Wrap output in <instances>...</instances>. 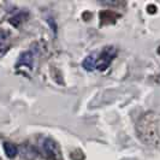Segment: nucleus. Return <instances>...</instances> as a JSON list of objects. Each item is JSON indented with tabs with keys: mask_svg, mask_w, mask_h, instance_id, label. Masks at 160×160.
<instances>
[{
	"mask_svg": "<svg viewBox=\"0 0 160 160\" xmlns=\"http://www.w3.org/2000/svg\"><path fill=\"white\" fill-rule=\"evenodd\" d=\"M117 56V49L113 46H105L100 52L99 58H96V69L99 71H105L112 63L114 57Z\"/></svg>",
	"mask_w": 160,
	"mask_h": 160,
	"instance_id": "nucleus-1",
	"label": "nucleus"
},
{
	"mask_svg": "<svg viewBox=\"0 0 160 160\" xmlns=\"http://www.w3.org/2000/svg\"><path fill=\"white\" fill-rule=\"evenodd\" d=\"M39 148L41 152L43 153L48 159L56 160L57 155H58V148H57L56 142L52 138L48 137H40L39 138Z\"/></svg>",
	"mask_w": 160,
	"mask_h": 160,
	"instance_id": "nucleus-2",
	"label": "nucleus"
},
{
	"mask_svg": "<svg viewBox=\"0 0 160 160\" xmlns=\"http://www.w3.org/2000/svg\"><path fill=\"white\" fill-rule=\"evenodd\" d=\"M32 62H34V56L30 51H27V52H23L18 60H17L16 68H19V66H27L28 69H32Z\"/></svg>",
	"mask_w": 160,
	"mask_h": 160,
	"instance_id": "nucleus-3",
	"label": "nucleus"
},
{
	"mask_svg": "<svg viewBox=\"0 0 160 160\" xmlns=\"http://www.w3.org/2000/svg\"><path fill=\"white\" fill-rule=\"evenodd\" d=\"M82 66L84 70L87 71H93L96 69V54L93 53V54H89L84 58L83 63H82Z\"/></svg>",
	"mask_w": 160,
	"mask_h": 160,
	"instance_id": "nucleus-4",
	"label": "nucleus"
},
{
	"mask_svg": "<svg viewBox=\"0 0 160 160\" xmlns=\"http://www.w3.org/2000/svg\"><path fill=\"white\" fill-rule=\"evenodd\" d=\"M10 46V34L6 30H0V53H4Z\"/></svg>",
	"mask_w": 160,
	"mask_h": 160,
	"instance_id": "nucleus-5",
	"label": "nucleus"
},
{
	"mask_svg": "<svg viewBox=\"0 0 160 160\" xmlns=\"http://www.w3.org/2000/svg\"><path fill=\"white\" fill-rule=\"evenodd\" d=\"M2 147H4L5 154H6V157H8V159H13L18 154V148L13 143H11V142H4Z\"/></svg>",
	"mask_w": 160,
	"mask_h": 160,
	"instance_id": "nucleus-6",
	"label": "nucleus"
},
{
	"mask_svg": "<svg viewBox=\"0 0 160 160\" xmlns=\"http://www.w3.org/2000/svg\"><path fill=\"white\" fill-rule=\"evenodd\" d=\"M22 154H23L24 158H27L28 160H32L36 157L34 149H32V147H29V146H25V147L23 146V147H22Z\"/></svg>",
	"mask_w": 160,
	"mask_h": 160,
	"instance_id": "nucleus-7",
	"label": "nucleus"
},
{
	"mask_svg": "<svg viewBox=\"0 0 160 160\" xmlns=\"http://www.w3.org/2000/svg\"><path fill=\"white\" fill-rule=\"evenodd\" d=\"M25 17H27V13H24V12H21V13L16 15L15 17H12V18L10 19V23L12 24V25H15V27H18V25L22 23V22H24Z\"/></svg>",
	"mask_w": 160,
	"mask_h": 160,
	"instance_id": "nucleus-8",
	"label": "nucleus"
},
{
	"mask_svg": "<svg viewBox=\"0 0 160 160\" xmlns=\"http://www.w3.org/2000/svg\"><path fill=\"white\" fill-rule=\"evenodd\" d=\"M157 82H158V83H160V75L158 76V78H157Z\"/></svg>",
	"mask_w": 160,
	"mask_h": 160,
	"instance_id": "nucleus-9",
	"label": "nucleus"
}]
</instances>
